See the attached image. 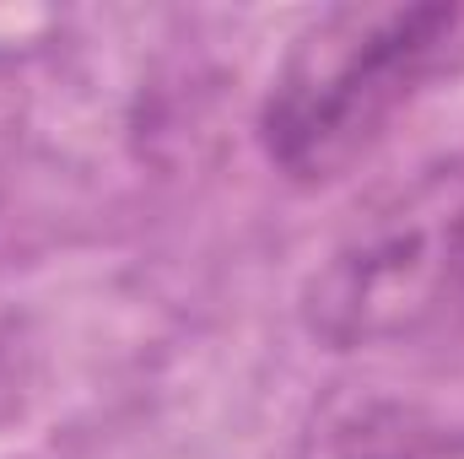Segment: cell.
I'll use <instances>...</instances> for the list:
<instances>
[{
  "mask_svg": "<svg viewBox=\"0 0 464 459\" xmlns=\"http://www.w3.org/2000/svg\"><path fill=\"white\" fill-rule=\"evenodd\" d=\"M454 27L459 5H341L319 16L265 103L270 157L303 184L335 179L449 54Z\"/></svg>",
  "mask_w": 464,
  "mask_h": 459,
  "instance_id": "6da1fadb",
  "label": "cell"
}]
</instances>
